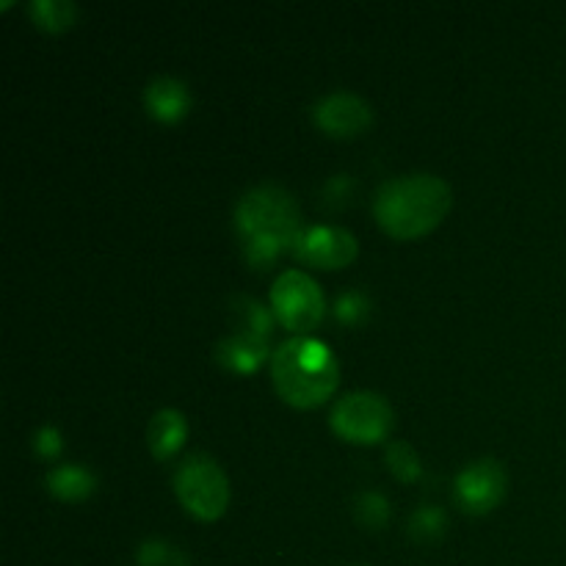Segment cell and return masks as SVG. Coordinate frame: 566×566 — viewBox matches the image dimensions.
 Returning <instances> with one entry per match:
<instances>
[{"label":"cell","mask_w":566,"mask_h":566,"mask_svg":"<svg viewBox=\"0 0 566 566\" xmlns=\"http://www.w3.org/2000/svg\"><path fill=\"white\" fill-rule=\"evenodd\" d=\"M453 205L451 186L437 175H403L381 182L374 213L381 230L398 241H415L442 224Z\"/></svg>","instance_id":"obj_1"},{"label":"cell","mask_w":566,"mask_h":566,"mask_svg":"<svg viewBox=\"0 0 566 566\" xmlns=\"http://www.w3.org/2000/svg\"><path fill=\"white\" fill-rule=\"evenodd\" d=\"M271 379L291 407L315 409L337 390L340 368L326 343L298 335L276 348L271 357Z\"/></svg>","instance_id":"obj_2"},{"label":"cell","mask_w":566,"mask_h":566,"mask_svg":"<svg viewBox=\"0 0 566 566\" xmlns=\"http://www.w3.org/2000/svg\"><path fill=\"white\" fill-rule=\"evenodd\" d=\"M235 227L241 241L265 238V241H276L280 247H285L287 252L304 230L296 197L271 182L243 193L235 208Z\"/></svg>","instance_id":"obj_3"},{"label":"cell","mask_w":566,"mask_h":566,"mask_svg":"<svg viewBox=\"0 0 566 566\" xmlns=\"http://www.w3.org/2000/svg\"><path fill=\"white\" fill-rule=\"evenodd\" d=\"M175 492L182 509L202 523H216L230 503V481L219 462L205 453H193L175 475Z\"/></svg>","instance_id":"obj_4"},{"label":"cell","mask_w":566,"mask_h":566,"mask_svg":"<svg viewBox=\"0 0 566 566\" xmlns=\"http://www.w3.org/2000/svg\"><path fill=\"white\" fill-rule=\"evenodd\" d=\"M392 407L376 392H348L332 407L329 426L340 440L354 446H376L390 437Z\"/></svg>","instance_id":"obj_5"},{"label":"cell","mask_w":566,"mask_h":566,"mask_svg":"<svg viewBox=\"0 0 566 566\" xmlns=\"http://www.w3.org/2000/svg\"><path fill=\"white\" fill-rule=\"evenodd\" d=\"M271 310L285 329L304 335L324 321L326 298L313 276L291 269L280 274V280L271 287Z\"/></svg>","instance_id":"obj_6"},{"label":"cell","mask_w":566,"mask_h":566,"mask_svg":"<svg viewBox=\"0 0 566 566\" xmlns=\"http://www.w3.org/2000/svg\"><path fill=\"white\" fill-rule=\"evenodd\" d=\"M359 247L357 238L348 230H340V227L329 224H315L304 227L302 235L293 243L291 254L304 265H313V269L324 271H337L346 269L348 263H354Z\"/></svg>","instance_id":"obj_7"},{"label":"cell","mask_w":566,"mask_h":566,"mask_svg":"<svg viewBox=\"0 0 566 566\" xmlns=\"http://www.w3.org/2000/svg\"><path fill=\"white\" fill-rule=\"evenodd\" d=\"M457 501L470 514H490L501 506L509 490V475L497 459H479L457 475Z\"/></svg>","instance_id":"obj_8"},{"label":"cell","mask_w":566,"mask_h":566,"mask_svg":"<svg viewBox=\"0 0 566 566\" xmlns=\"http://www.w3.org/2000/svg\"><path fill=\"white\" fill-rule=\"evenodd\" d=\"M313 122L332 138L359 136L374 122V111L363 97L352 92L326 94L313 105Z\"/></svg>","instance_id":"obj_9"},{"label":"cell","mask_w":566,"mask_h":566,"mask_svg":"<svg viewBox=\"0 0 566 566\" xmlns=\"http://www.w3.org/2000/svg\"><path fill=\"white\" fill-rule=\"evenodd\" d=\"M216 359H219L221 368H227L230 374L252 376L269 359V340H260V337L243 335V332H232L224 340L216 346Z\"/></svg>","instance_id":"obj_10"},{"label":"cell","mask_w":566,"mask_h":566,"mask_svg":"<svg viewBox=\"0 0 566 566\" xmlns=\"http://www.w3.org/2000/svg\"><path fill=\"white\" fill-rule=\"evenodd\" d=\"M144 103H147L153 119L164 122V125H175V122L186 119L193 105V97L186 83L177 81V77H158V81L147 86Z\"/></svg>","instance_id":"obj_11"},{"label":"cell","mask_w":566,"mask_h":566,"mask_svg":"<svg viewBox=\"0 0 566 566\" xmlns=\"http://www.w3.org/2000/svg\"><path fill=\"white\" fill-rule=\"evenodd\" d=\"M186 437L188 423L186 418H182V412H177V409H160L147 431L149 451H153L155 459L166 462V459H171L182 446H186Z\"/></svg>","instance_id":"obj_12"},{"label":"cell","mask_w":566,"mask_h":566,"mask_svg":"<svg viewBox=\"0 0 566 566\" xmlns=\"http://www.w3.org/2000/svg\"><path fill=\"white\" fill-rule=\"evenodd\" d=\"M48 490L53 492L59 501L64 503H81L94 495L97 490V479L92 470L81 468V464H59L48 473Z\"/></svg>","instance_id":"obj_13"},{"label":"cell","mask_w":566,"mask_h":566,"mask_svg":"<svg viewBox=\"0 0 566 566\" xmlns=\"http://www.w3.org/2000/svg\"><path fill=\"white\" fill-rule=\"evenodd\" d=\"M232 310H235L238 332L260 337V340H269L271 332H274V318H276L274 310H265L263 304L254 302V298L249 296L232 298Z\"/></svg>","instance_id":"obj_14"},{"label":"cell","mask_w":566,"mask_h":566,"mask_svg":"<svg viewBox=\"0 0 566 566\" xmlns=\"http://www.w3.org/2000/svg\"><path fill=\"white\" fill-rule=\"evenodd\" d=\"M28 11L36 28L48 33H61L77 22V6L70 0H33Z\"/></svg>","instance_id":"obj_15"},{"label":"cell","mask_w":566,"mask_h":566,"mask_svg":"<svg viewBox=\"0 0 566 566\" xmlns=\"http://www.w3.org/2000/svg\"><path fill=\"white\" fill-rule=\"evenodd\" d=\"M354 514H357L359 523L370 531L387 528V523H390V517H392L390 501H387V497L376 490L359 492L357 501H354Z\"/></svg>","instance_id":"obj_16"},{"label":"cell","mask_w":566,"mask_h":566,"mask_svg":"<svg viewBox=\"0 0 566 566\" xmlns=\"http://www.w3.org/2000/svg\"><path fill=\"white\" fill-rule=\"evenodd\" d=\"M387 468H390V473L396 475L401 484H415V481L420 479V473H423L418 451L403 440H396L387 446Z\"/></svg>","instance_id":"obj_17"},{"label":"cell","mask_w":566,"mask_h":566,"mask_svg":"<svg viewBox=\"0 0 566 566\" xmlns=\"http://www.w3.org/2000/svg\"><path fill=\"white\" fill-rule=\"evenodd\" d=\"M138 566H191V558L182 547L166 539H147L136 553Z\"/></svg>","instance_id":"obj_18"},{"label":"cell","mask_w":566,"mask_h":566,"mask_svg":"<svg viewBox=\"0 0 566 566\" xmlns=\"http://www.w3.org/2000/svg\"><path fill=\"white\" fill-rule=\"evenodd\" d=\"M448 517L440 506H420L409 517V536L415 542H440L446 536Z\"/></svg>","instance_id":"obj_19"},{"label":"cell","mask_w":566,"mask_h":566,"mask_svg":"<svg viewBox=\"0 0 566 566\" xmlns=\"http://www.w3.org/2000/svg\"><path fill=\"white\" fill-rule=\"evenodd\" d=\"M370 315V298L363 291H346L337 296L335 302V318L343 326H359L365 324Z\"/></svg>","instance_id":"obj_20"},{"label":"cell","mask_w":566,"mask_h":566,"mask_svg":"<svg viewBox=\"0 0 566 566\" xmlns=\"http://www.w3.org/2000/svg\"><path fill=\"white\" fill-rule=\"evenodd\" d=\"M33 451L44 459V462H55L64 451V440H61V431L55 426H42L33 437Z\"/></svg>","instance_id":"obj_21"}]
</instances>
